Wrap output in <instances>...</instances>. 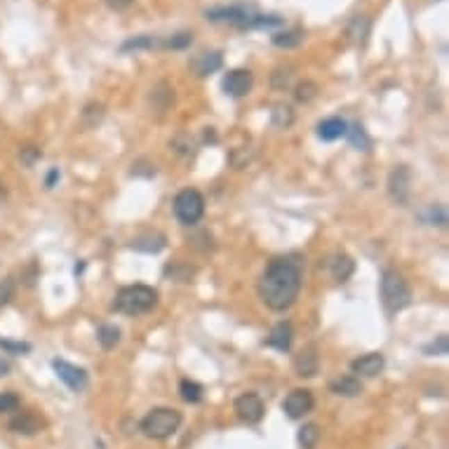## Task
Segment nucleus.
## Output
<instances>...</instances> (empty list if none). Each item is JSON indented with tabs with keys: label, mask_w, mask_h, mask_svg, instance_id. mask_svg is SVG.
<instances>
[{
	"label": "nucleus",
	"mask_w": 449,
	"mask_h": 449,
	"mask_svg": "<svg viewBox=\"0 0 449 449\" xmlns=\"http://www.w3.org/2000/svg\"><path fill=\"white\" fill-rule=\"evenodd\" d=\"M259 297L270 311H287L301 292V263L297 256H278L259 278Z\"/></svg>",
	"instance_id": "1"
},
{
	"label": "nucleus",
	"mask_w": 449,
	"mask_h": 449,
	"mask_svg": "<svg viewBox=\"0 0 449 449\" xmlns=\"http://www.w3.org/2000/svg\"><path fill=\"white\" fill-rule=\"evenodd\" d=\"M158 304V292L153 290L149 285H127V287H120L118 294H115V311L118 313H125V316H144L149 313L153 306Z\"/></svg>",
	"instance_id": "2"
},
{
	"label": "nucleus",
	"mask_w": 449,
	"mask_h": 449,
	"mask_svg": "<svg viewBox=\"0 0 449 449\" xmlns=\"http://www.w3.org/2000/svg\"><path fill=\"white\" fill-rule=\"evenodd\" d=\"M181 421H183L181 411L170 409V407H158V409L149 411V414L141 419L139 428H141V433L151 440H168L177 433V430H179Z\"/></svg>",
	"instance_id": "3"
},
{
	"label": "nucleus",
	"mask_w": 449,
	"mask_h": 449,
	"mask_svg": "<svg viewBox=\"0 0 449 449\" xmlns=\"http://www.w3.org/2000/svg\"><path fill=\"white\" fill-rule=\"evenodd\" d=\"M381 299H384V306L391 313H398L402 309H407L411 304V290L407 285V280L398 273V270H384L381 275Z\"/></svg>",
	"instance_id": "4"
},
{
	"label": "nucleus",
	"mask_w": 449,
	"mask_h": 449,
	"mask_svg": "<svg viewBox=\"0 0 449 449\" xmlns=\"http://www.w3.org/2000/svg\"><path fill=\"white\" fill-rule=\"evenodd\" d=\"M174 214L183 226H195L205 214V198L200 190L183 188L174 198Z\"/></svg>",
	"instance_id": "5"
},
{
	"label": "nucleus",
	"mask_w": 449,
	"mask_h": 449,
	"mask_svg": "<svg viewBox=\"0 0 449 449\" xmlns=\"http://www.w3.org/2000/svg\"><path fill=\"white\" fill-rule=\"evenodd\" d=\"M256 12L247 5H229V8H212L205 12V17L214 24H231L238 28H250V22Z\"/></svg>",
	"instance_id": "6"
},
{
	"label": "nucleus",
	"mask_w": 449,
	"mask_h": 449,
	"mask_svg": "<svg viewBox=\"0 0 449 449\" xmlns=\"http://www.w3.org/2000/svg\"><path fill=\"white\" fill-rule=\"evenodd\" d=\"M52 370L54 374L59 377L61 384H66L73 393H83L88 389L90 379H88V372L78 365H71L66 360H52Z\"/></svg>",
	"instance_id": "7"
},
{
	"label": "nucleus",
	"mask_w": 449,
	"mask_h": 449,
	"mask_svg": "<svg viewBox=\"0 0 449 449\" xmlns=\"http://www.w3.org/2000/svg\"><path fill=\"white\" fill-rule=\"evenodd\" d=\"M236 414L240 421L245 423H259L266 414V407H263V400L256 395V393H243L238 400H236Z\"/></svg>",
	"instance_id": "8"
},
{
	"label": "nucleus",
	"mask_w": 449,
	"mask_h": 449,
	"mask_svg": "<svg viewBox=\"0 0 449 449\" xmlns=\"http://www.w3.org/2000/svg\"><path fill=\"white\" fill-rule=\"evenodd\" d=\"M252 85H254V76H252V71L247 69H236V71H229L224 78V83H221V88L229 97L233 99H243V97L250 95Z\"/></svg>",
	"instance_id": "9"
},
{
	"label": "nucleus",
	"mask_w": 449,
	"mask_h": 449,
	"mask_svg": "<svg viewBox=\"0 0 449 449\" xmlns=\"http://www.w3.org/2000/svg\"><path fill=\"white\" fill-rule=\"evenodd\" d=\"M409 186H411V170L407 165H398L395 170L389 174V193L395 202H407L409 198Z\"/></svg>",
	"instance_id": "10"
},
{
	"label": "nucleus",
	"mask_w": 449,
	"mask_h": 449,
	"mask_svg": "<svg viewBox=\"0 0 449 449\" xmlns=\"http://www.w3.org/2000/svg\"><path fill=\"white\" fill-rule=\"evenodd\" d=\"M282 409H285V414L290 416V419H301V416L309 414L313 409V393L306 389L292 391L290 395L285 398V402H282Z\"/></svg>",
	"instance_id": "11"
},
{
	"label": "nucleus",
	"mask_w": 449,
	"mask_h": 449,
	"mask_svg": "<svg viewBox=\"0 0 449 449\" xmlns=\"http://www.w3.org/2000/svg\"><path fill=\"white\" fill-rule=\"evenodd\" d=\"M221 66H224V54L219 50H207V52H200L198 57L190 61V69L198 78H207L212 73H217Z\"/></svg>",
	"instance_id": "12"
},
{
	"label": "nucleus",
	"mask_w": 449,
	"mask_h": 449,
	"mask_svg": "<svg viewBox=\"0 0 449 449\" xmlns=\"http://www.w3.org/2000/svg\"><path fill=\"white\" fill-rule=\"evenodd\" d=\"M384 367H386V360L381 353H367V355H362V358L350 362L353 374H360V377H367V379L379 377V374L384 372Z\"/></svg>",
	"instance_id": "13"
},
{
	"label": "nucleus",
	"mask_w": 449,
	"mask_h": 449,
	"mask_svg": "<svg viewBox=\"0 0 449 449\" xmlns=\"http://www.w3.org/2000/svg\"><path fill=\"white\" fill-rule=\"evenodd\" d=\"M294 370H297L299 377L304 379H313L320 370V360H318V350L316 346H306L301 353L294 358Z\"/></svg>",
	"instance_id": "14"
},
{
	"label": "nucleus",
	"mask_w": 449,
	"mask_h": 449,
	"mask_svg": "<svg viewBox=\"0 0 449 449\" xmlns=\"http://www.w3.org/2000/svg\"><path fill=\"white\" fill-rule=\"evenodd\" d=\"M8 428L17 435H35L42 430V421L35 414H31V411H24V414H17L8 423Z\"/></svg>",
	"instance_id": "15"
},
{
	"label": "nucleus",
	"mask_w": 449,
	"mask_h": 449,
	"mask_svg": "<svg viewBox=\"0 0 449 449\" xmlns=\"http://www.w3.org/2000/svg\"><path fill=\"white\" fill-rule=\"evenodd\" d=\"M266 346L280 350V353H287L292 346V325L290 323H278L273 329H270Z\"/></svg>",
	"instance_id": "16"
},
{
	"label": "nucleus",
	"mask_w": 449,
	"mask_h": 449,
	"mask_svg": "<svg viewBox=\"0 0 449 449\" xmlns=\"http://www.w3.org/2000/svg\"><path fill=\"white\" fill-rule=\"evenodd\" d=\"M348 130V122L341 118H327L318 125V137L323 141H336L341 137H346Z\"/></svg>",
	"instance_id": "17"
},
{
	"label": "nucleus",
	"mask_w": 449,
	"mask_h": 449,
	"mask_svg": "<svg viewBox=\"0 0 449 449\" xmlns=\"http://www.w3.org/2000/svg\"><path fill=\"white\" fill-rule=\"evenodd\" d=\"M355 270V261L348 254H334L329 259V273L336 282H346Z\"/></svg>",
	"instance_id": "18"
},
{
	"label": "nucleus",
	"mask_w": 449,
	"mask_h": 449,
	"mask_svg": "<svg viewBox=\"0 0 449 449\" xmlns=\"http://www.w3.org/2000/svg\"><path fill=\"white\" fill-rule=\"evenodd\" d=\"M329 391L341 398H355L362 393V384L358 377H339L329 384Z\"/></svg>",
	"instance_id": "19"
},
{
	"label": "nucleus",
	"mask_w": 449,
	"mask_h": 449,
	"mask_svg": "<svg viewBox=\"0 0 449 449\" xmlns=\"http://www.w3.org/2000/svg\"><path fill=\"white\" fill-rule=\"evenodd\" d=\"M132 250L146 252V254H158L160 250H165V236L163 233H146V236L132 240Z\"/></svg>",
	"instance_id": "20"
},
{
	"label": "nucleus",
	"mask_w": 449,
	"mask_h": 449,
	"mask_svg": "<svg viewBox=\"0 0 449 449\" xmlns=\"http://www.w3.org/2000/svg\"><path fill=\"white\" fill-rule=\"evenodd\" d=\"M304 31L301 28H287V31H280V33L273 35V45L275 47H282V50H292V47H299L304 42Z\"/></svg>",
	"instance_id": "21"
},
{
	"label": "nucleus",
	"mask_w": 449,
	"mask_h": 449,
	"mask_svg": "<svg viewBox=\"0 0 449 449\" xmlns=\"http://www.w3.org/2000/svg\"><path fill=\"white\" fill-rule=\"evenodd\" d=\"M153 47H160V40L153 38V35H134V38H127L120 45V52H139V50H153Z\"/></svg>",
	"instance_id": "22"
},
{
	"label": "nucleus",
	"mask_w": 449,
	"mask_h": 449,
	"mask_svg": "<svg viewBox=\"0 0 449 449\" xmlns=\"http://www.w3.org/2000/svg\"><path fill=\"white\" fill-rule=\"evenodd\" d=\"M346 139H348V144L358 151H370V146H372V139L367 137V132L362 125H348Z\"/></svg>",
	"instance_id": "23"
},
{
	"label": "nucleus",
	"mask_w": 449,
	"mask_h": 449,
	"mask_svg": "<svg viewBox=\"0 0 449 449\" xmlns=\"http://www.w3.org/2000/svg\"><path fill=\"white\" fill-rule=\"evenodd\" d=\"M348 35H350V40H355V42H365L367 35H370V19H367L365 15L353 17L348 24Z\"/></svg>",
	"instance_id": "24"
},
{
	"label": "nucleus",
	"mask_w": 449,
	"mask_h": 449,
	"mask_svg": "<svg viewBox=\"0 0 449 449\" xmlns=\"http://www.w3.org/2000/svg\"><path fill=\"white\" fill-rule=\"evenodd\" d=\"M165 275L174 282H190V278L195 275V268H190L188 263H181V261H172L165 266Z\"/></svg>",
	"instance_id": "25"
},
{
	"label": "nucleus",
	"mask_w": 449,
	"mask_h": 449,
	"mask_svg": "<svg viewBox=\"0 0 449 449\" xmlns=\"http://www.w3.org/2000/svg\"><path fill=\"white\" fill-rule=\"evenodd\" d=\"M97 339H99L101 343V348H115L118 346V341H120V329L115 327V325H101L99 332H97Z\"/></svg>",
	"instance_id": "26"
},
{
	"label": "nucleus",
	"mask_w": 449,
	"mask_h": 449,
	"mask_svg": "<svg viewBox=\"0 0 449 449\" xmlns=\"http://www.w3.org/2000/svg\"><path fill=\"white\" fill-rule=\"evenodd\" d=\"M190 42H193V33H190V31H179V33L160 40V47H168V50H186Z\"/></svg>",
	"instance_id": "27"
},
{
	"label": "nucleus",
	"mask_w": 449,
	"mask_h": 449,
	"mask_svg": "<svg viewBox=\"0 0 449 449\" xmlns=\"http://www.w3.org/2000/svg\"><path fill=\"white\" fill-rule=\"evenodd\" d=\"M294 80V69L292 66H278L273 73H270V85L275 90H287Z\"/></svg>",
	"instance_id": "28"
},
{
	"label": "nucleus",
	"mask_w": 449,
	"mask_h": 449,
	"mask_svg": "<svg viewBox=\"0 0 449 449\" xmlns=\"http://www.w3.org/2000/svg\"><path fill=\"white\" fill-rule=\"evenodd\" d=\"M179 393H181V398L186 400V402H190V405H195V402H200V400H202V386L195 384V381H190V379L181 381Z\"/></svg>",
	"instance_id": "29"
},
{
	"label": "nucleus",
	"mask_w": 449,
	"mask_h": 449,
	"mask_svg": "<svg viewBox=\"0 0 449 449\" xmlns=\"http://www.w3.org/2000/svg\"><path fill=\"white\" fill-rule=\"evenodd\" d=\"M318 440H320V428L316 423H306V426L299 430V445L304 449H316Z\"/></svg>",
	"instance_id": "30"
},
{
	"label": "nucleus",
	"mask_w": 449,
	"mask_h": 449,
	"mask_svg": "<svg viewBox=\"0 0 449 449\" xmlns=\"http://www.w3.org/2000/svg\"><path fill=\"white\" fill-rule=\"evenodd\" d=\"M421 219L430 226H447V210L442 205H430L428 210L421 214Z\"/></svg>",
	"instance_id": "31"
},
{
	"label": "nucleus",
	"mask_w": 449,
	"mask_h": 449,
	"mask_svg": "<svg viewBox=\"0 0 449 449\" xmlns=\"http://www.w3.org/2000/svg\"><path fill=\"white\" fill-rule=\"evenodd\" d=\"M282 24L285 22H282V17H278V15H259V12H256L250 22V28H278Z\"/></svg>",
	"instance_id": "32"
},
{
	"label": "nucleus",
	"mask_w": 449,
	"mask_h": 449,
	"mask_svg": "<svg viewBox=\"0 0 449 449\" xmlns=\"http://www.w3.org/2000/svg\"><path fill=\"white\" fill-rule=\"evenodd\" d=\"M294 122V111L290 106H285V104H278V106L273 108V125L275 127H290Z\"/></svg>",
	"instance_id": "33"
},
{
	"label": "nucleus",
	"mask_w": 449,
	"mask_h": 449,
	"mask_svg": "<svg viewBox=\"0 0 449 449\" xmlns=\"http://www.w3.org/2000/svg\"><path fill=\"white\" fill-rule=\"evenodd\" d=\"M294 97H297V101H301V104H309V101H313L318 97V85L313 83V80H304V83L297 85Z\"/></svg>",
	"instance_id": "34"
},
{
	"label": "nucleus",
	"mask_w": 449,
	"mask_h": 449,
	"mask_svg": "<svg viewBox=\"0 0 449 449\" xmlns=\"http://www.w3.org/2000/svg\"><path fill=\"white\" fill-rule=\"evenodd\" d=\"M101 118H104L101 104H90V106L83 111V125L85 127H95L97 122H101Z\"/></svg>",
	"instance_id": "35"
},
{
	"label": "nucleus",
	"mask_w": 449,
	"mask_h": 449,
	"mask_svg": "<svg viewBox=\"0 0 449 449\" xmlns=\"http://www.w3.org/2000/svg\"><path fill=\"white\" fill-rule=\"evenodd\" d=\"M19 405H22V400L17 393H0V414H10V411H17L19 409Z\"/></svg>",
	"instance_id": "36"
},
{
	"label": "nucleus",
	"mask_w": 449,
	"mask_h": 449,
	"mask_svg": "<svg viewBox=\"0 0 449 449\" xmlns=\"http://www.w3.org/2000/svg\"><path fill=\"white\" fill-rule=\"evenodd\" d=\"M0 348H3L8 355H24V353H31V343H26V341L0 339Z\"/></svg>",
	"instance_id": "37"
},
{
	"label": "nucleus",
	"mask_w": 449,
	"mask_h": 449,
	"mask_svg": "<svg viewBox=\"0 0 449 449\" xmlns=\"http://www.w3.org/2000/svg\"><path fill=\"white\" fill-rule=\"evenodd\" d=\"M423 353L426 355H447L449 353V339L447 334H440L438 341L428 343V346H423Z\"/></svg>",
	"instance_id": "38"
},
{
	"label": "nucleus",
	"mask_w": 449,
	"mask_h": 449,
	"mask_svg": "<svg viewBox=\"0 0 449 449\" xmlns=\"http://www.w3.org/2000/svg\"><path fill=\"white\" fill-rule=\"evenodd\" d=\"M42 156V153L35 149V146H26V149H22V153H19V158H22V163L24 165H35V160H38Z\"/></svg>",
	"instance_id": "39"
},
{
	"label": "nucleus",
	"mask_w": 449,
	"mask_h": 449,
	"mask_svg": "<svg viewBox=\"0 0 449 449\" xmlns=\"http://www.w3.org/2000/svg\"><path fill=\"white\" fill-rule=\"evenodd\" d=\"M12 294H15V282L10 278L3 280V285H0V306H5L8 301L12 299Z\"/></svg>",
	"instance_id": "40"
},
{
	"label": "nucleus",
	"mask_w": 449,
	"mask_h": 449,
	"mask_svg": "<svg viewBox=\"0 0 449 449\" xmlns=\"http://www.w3.org/2000/svg\"><path fill=\"white\" fill-rule=\"evenodd\" d=\"M132 3H134V0H106V5L111 10H127Z\"/></svg>",
	"instance_id": "41"
},
{
	"label": "nucleus",
	"mask_w": 449,
	"mask_h": 449,
	"mask_svg": "<svg viewBox=\"0 0 449 449\" xmlns=\"http://www.w3.org/2000/svg\"><path fill=\"white\" fill-rule=\"evenodd\" d=\"M59 177H61V174H59V170H57V168H52V170H50V174H47V179H45V186H47V188H54V183H57Z\"/></svg>",
	"instance_id": "42"
},
{
	"label": "nucleus",
	"mask_w": 449,
	"mask_h": 449,
	"mask_svg": "<svg viewBox=\"0 0 449 449\" xmlns=\"http://www.w3.org/2000/svg\"><path fill=\"white\" fill-rule=\"evenodd\" d=\"M8 372H10V362L8 360H0V377H5Z\"/></svg>",
	"instance_id": "43"
}]
</instances>
